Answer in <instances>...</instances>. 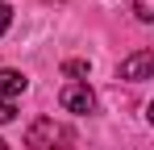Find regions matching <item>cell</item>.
<instances>
[{
  "instance_id": "6da1fadb",
  "label": "cell",
  "mask_w": 154,
  "mask_h": 150,
  "mask_svg": "<svg viewBox=\"0 0 154 150\" xmlns=\"http://www.w3.org/2000/svg\"><path fill=\"white\" fill-rule=\"evenodd\" d=\"M71 142V129L54 125V117H38V121L25 129V146L29 150H58Z\"/></svg>"
},
{
  "instance_id": "7a4b0ae2",
  "label": "cell",
  "mask_w": 154,
  "mask_h": 150,
  "mask_svg": "<svg viewBox=\"0 0 154 150\" xmlns=\"http://www.w3.org/2000/svg\"><path fill=\"white\" fill-rule=\"evenodd\" d=\"M58 100H63L67 113H96V96H92L88 83H67V88L58 92Z\"/></svg>"
},
{
  "instance_id": "3957f363",
  "label": "cell",
  "mask_w": 154,
  "mask_h": 150,
  "mask_svg": "<svg viewBox=\"0 0 154 150\" xmlns=\"http://www.w3.org/2000/svg\"><path fill=\"white\" fill-rule=\"evenodd\" d=\"M154 71V50H137V54H129L125 63H121V79H150Z\"/></svg>"
},
{
  "instance_id": "277c9868",
  "label": "cell",
  "mask_w": 154,
  "mask_h": 150,
  "mask_svg": "<svg viewBox=\"0 0 154 150\" xmlns=\"http://www.w3.org/2000/svg\"><path fill=\"white\" fill-rule=\"evenodd\" d=\"M25 75L21 71H8V67H0V100H17L21 92H25Z\"/></svg>"
},
{
  "instance_id": "5b68a950",
  "label": "cell",
  "mask_w": 154,
  "mask_h": 150,
  "mask_svg": "<svg viewBox=\"0 0 154 150\" xmlns=\"http://www.w3.org/2000/svg\"><path fill=\"white\" fill-rule=\"evenodd\" d=\"M133 17L137 21H154V0H133Z\"/></svg>"
},
{
  "instance_id": "8992f818",
  "label": "cell",
  "mask_w": 154,
  "mask_h": 150,
  "mask_svg": "<svg viewBox=\"0 0 154 150\" xmlns=\"http://www.w3.org/2000/svg\"><path fill=\"white\" fill-rule=\"evenodd\" d=\"M13 117H17V104L13 100H0V125H8Z\"/></svg>"
},
{
  "instance_id": "52a82bcc",
  "label": "cell",
  "mask_w": 154,
  "mask_h": 150,
  "mask_svg": "<svg viewBox=\"0 0 154 150\" xmlns=\"http://www.w3.org/2000/svg\"><path fill=\"white\" fill-rule=\"evenodd\" d=\"M63 71L67 75H88V63L83 58H71V63H63Z\"/></svg>"
},
{
  "instance_id": "ba28073f",
  "label": "cell",
  "mask_w": 154,
  "mask_h": 150,
  "mask_svg": "<svg viewBox=\"0 0 154 150\" xmlns=\"http://www.w3.org/2000/svg\"><path fill=\"white\" fill-rule=\"evenodd\" d=\"M8 25H13V8H8V4H4V0H0V33H4V29H8Z\"/></svg>"
},
{
  "instance_id": "9c48e42d",
  "label": "cell",
  "mask_w": 154,
  "mask_h": 150,
  "mask_svg": "<svg viewBox=\"0 0 154 150\" xmlns=\"http://www.w3.org/2000/svg\"><path fill=\"white\" fill-rule=\"evenodd\" d=\"M0 150H4V142H0Z\"/></svg>"
}]
</instances>
